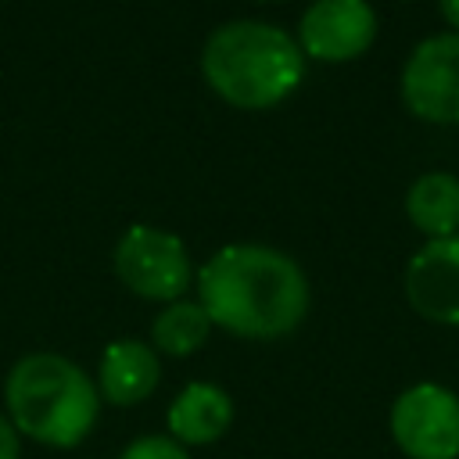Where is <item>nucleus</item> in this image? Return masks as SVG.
I'll use <instances>...</instances> for the list:
<instances>
[{"label":"nucleus","mask_w":459,"mask_h":459,"mask_svg":"<svg viewBox=\"0 0 459 459\" xmlns=\"http://www.w3.org/2000/svg\"><path fill=\"white\" fill-rule=\"evenodd\" d=\"M197 301L212 326L247 341H276L301 326L312 290L290 255L265 244H226L201 265Z\"/></svg>","instance_id":"f257e3e1"},{"label":"nucleus","mask_w":459,"mask_h":459,"mask_svg":"<svg viewBox=\"0 0 459 459\" xmlns=\"http://www.w3.org/2000/svg\"><path fill=\"white\" fill-rule=\"evenodd\" d=\"M201 75L226 104L262 111L287 100L301 86L305 54L280 25L240 18L212 29L201 50Z\"/></svg>","instance_id":"f03ea898"},{"label":"nucleus","mask_w":459,"mask_h":459,"mask_svg":"<svg viewBox=\"0 0 459 459\" xmlns=\"http://www.w3.org/2000/svg\"><path fill=\"white\" fill-rule=\"evenodd\" d=\"M4 398L14 430L50 448H75L100 412L97 384L54 351L22 355L7 373Z\"/></svg>","instance_id":"7ed1b4c3"},{"label":"nucleus","mask_w":459,"mask_h":459,"mask_svg":"<svg viewBox=\"0 0 459 459\" xmlns=\"http://www.w3.org/2000/svg\"><path fill=\"white\" fill-rule=\"evenodd\" d=\"M115 273L118 280L147 301H179L194 280L190 255L183 240L158 226H129L115 244Z\"/></svg>","instance_id":"20e7f679"},{"label":"nucleus","mask_w":459,"mask_h":459,"mask_svg":"<svg viewBox=\"0 0 459 459\" xmlns=\"http://www.w3.org/2000/svg\"><path fill=\"white\" fill-rule=\"evenodd\" d=\"M391 437L409 459H459V394L412 384L391 405Z\"/></svg>","instance_id":"39448f33"},{"label":"nucleus","mask_w":459,"mask_h":459,"mask_svg":"<svg viewBox=\"0 0 459 459\" xmlns=\"http://www.w3.org/2000/svg\"><path fill=\"white\" fill-rule=\"evenodd\" d=\"M405 108L434 126H459V32L427 36L402 68Z\"/></svg>","instance_id":"423d86ee"},{"label":"nucleus","mask_w":459,"mask_h":459,"mask_svg":"<svg viewBox=\"0 0 459 459\" xmlns=\"http://www.w3.org/2000/svg\"><path fill=\"white\" fill-rule=\"evenodd\" d=\"M377 39V14L366 0H312L298 22V47L305 57L341 65L369 50Z\"/></svg>","instance_id":"0eeeda50"},{"label":"nucleus","mask_w":459,"mask_h":459,"mask_svg":"<svg viewBox=\"0 0 459 459\" xmlns=\"http://www.w3.org/2000/svg\"><path fill=\"white\" fill-rule=\"evenodd\" d=\"M409 305L441 326H459V233L427 240L405 265Z\"/></svg>","instance_id":"6e6552de"},{"label":"nucleus","mask_w":459,"mask_h":459,"mask_svg":"<svg viewBox=\"0 0 459 459\" xmlns=\"http://www.w3.org/2000/svg\"><path fill=\"white\" fill-rule=\"evenodd\" d=\"M158 380H161V362L151 344L122 337L104 348L100 369H97V394L108 398L111 405L143 402L147 394H154Z\"/></svg>","instance_id":"1a4fd4ad"},{"label":"nucleus","mask_w":459,"mask_h":459,"mask_svg":"<svg viewBox=\"0 0 459 459\" xmlns=\"http://www.w3.org/2000/svg\"><path fill=\"white\" fill-rule=\"evenodd\" d=\"M169 437L186 445H212L233 423V398L208 380L186 384L169 405Z\"/></svg>","instance_id":"9d476101"},{"label":"nucleus","mask_w":459,"mask_h":459,"mask_svg":"<svg viewBox=\"0 0 459 459\" xmlns=\"http://www.w3.org/2000/svg\"><path fill=\"white\" fill-rule=\"evenodd\" d=\"M409 222L430 240L459 233V176L452 172H423L405 194Z\"/></svg>","instance_id":"9b49d317"},{"label":"nucleus","mask_w":459,"mask_h":459,"mask_svg":"<svg viewBox=\"0 0 459 459\" xmlns=\"http://www.w3.org/2000/svg\"><path fill=\"white\" fill-rule=\"evenodd\" d=\"M212 333V319L201 308V301H169L154 323H151V341L158 351L172 355V359H186L194 355Z\"/></svg>","instance_id":"f8f14e48"},{"label":"nucleus","mask_w":459,"mask_h":459,"mask_svg":"<svg viewBox=\"0 0 459 459\" xmlns=\"http://www.w3.org/2000/svg\"><path fill=\"white\" fill-rule=\"evenodd\" d=\"M118 459H190V452L165 434H147V437L129 441Z\"/></svg>","instance_id":"ddd939ff"},{"label":"nucleus","mask_w":459,"mask_h":459,"mask_svg":"<svg viewBox=\"0 0 459 459\" xmlns=\"http://www.w3.org/2000/svg\"><path fill=\"white\" fill-rule=\"evenodd\" d=\"M0 459H22V445H18V430L11 420L0 416Z\"/></svg>","instance_id":"4468645a"},{"label":"nucleus","mask_w":459,"mask_h":459,"mask_svg":"<svg viewBox=\"0 0 459 459\" xmlns=\"http://www.w3.org/2000/svg\"><path fill=\"white\" fill-rule=\"evenodd\" d=\"M437 7H441V14H445V22L459 32V0H437Z\"/></svg>","instance_id":"2eb2a0df"},{"label":"nucleus","mask_w":459,"mask_h":459,"mask_svg":"<svg viewBox=\"0 0 459 459\" xmlns=\"http://www.w3.org/2000/svg\"><path fill=\"white\" fill-rule=\"evenodd\" d=\"M269 4H273V0H269Z\"/></svg>","instance_id":"dca6fc26"}]
</instances>
